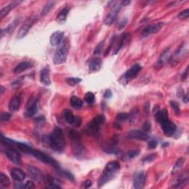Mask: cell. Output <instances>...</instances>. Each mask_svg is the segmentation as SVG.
<instances>
[{
    "instance_id": "5b68a950",
    "label": "cell",
    "mask_w": 189,
    "mask_h": 189,
    "mask_svg": "<svg viewBox=\"0 0 189 189\" xmlns=\"http://www.w3.org/2000/svg\"><path fill=\"white\" fill-rule=\"evenodd\" d=\"M31 154L33 155V157H35V158L38 159L39 160H40L41 162H44V163L45 164H49L54 166V168H55V169H57V168H59L60 167L59 163H58L53 158H51V157L49 156V155L46 154L45 153L42 152V151L39 150H33V149L31 151Z\"/></svg>"
},
{
    "instance_id": "60d3db41",
    "label": "cell",
    "mask_w": 189,
    "mask_h": 189,
    "mask_svg": "<svg viewBox=\"0 0 189 189\" xmlns=\"http://www.w3.org/2000/svg\"><path fill=\"white\" fill-rule=\"evenodd\" d=\"M170 105H171V108L173 109L174 112H175L176 115H179V114H180V109H179V105L177 104V103L175 101H171L170 102Z\"/></svg>"
},
{
    "instance_id": "db71d44e",
    "label": "cell",
    "mask_w": 189,
    "mask_h": 189,
    "mask_svg": "<svg viewBox=\"0 0 189 189\" xmlns=\"http://www.w3.org/2000/svg\"><path fill=\"white\" fill-rule=\"evenodd\" d=\"M185 95V92H184V90H183V89H182V88H179V89H178V91H177V96L179 97V98H182L183 96H184Z\"/></svg>"
},
{
    "instance_id": "d6986e66",
    "label": "cell",
    "mask_w": 189,
    "mask_h": 189,
    "mask_svg": "<svg viewBox=\"0 0 189 189\" xmlns=\"http://www.w3.org/2000/svg\"><path fill=\"white\" fill-rule=\"evenodd\" d=\"M20 105H21V98L19 95H16L10 100L8 109L10 112H16L19 109Z\"/></svg>"
},
{
    "instance_id": "9f6ffc18",
    "label": "cell",
    "mask_w": 189,
    "mask_h": 189,
    "mask_svg": "<svg viewBox=\"0 0 189 189\" xmlns=\"http://www.w3.org/2000/svg\"><path fill=\"white\" fill-rule=\"evenodd\" d=\"M131 3V1L129 0H123L121 2V6H126V5H128L129 4Z\"/></svg>"
},
{
    "instance_id": "7a4b0ae2",
    "label": "cell",
    "mask_w": 189,
    "mask_h": 189,
    "mask_svg": "<svg viewBox=\"0 0 189 189\" xmlns=\"http://www.w3.org/2000/svg\"><path fill=\"white\" fill-rule=\"evenodd\" d=\"M120 169V164L117 161H111L108 162L104 168L102 175L98 179V187L101 188L109 181H110L115 177L116 174Z\"/></svg>"
},
{
    "instance_id": "e0dca14e",
    "label": "cell",
    "mask_w": 189,
    "mask_h": 189,
    "mask_svg": "<svg viewBox=\"0 0 189 189\" xmlns=\"http://www.w3.org/2000/svg\"><path fill=\"white\" fill-rule=\"evenodd\" d=\"M188 175H181L179 177H177V179H175L171 183V188H179L185 187L188 184Z\"/></svg>"
},
{
    "instance_id": "ab89813d",
    "label": "cell",
    "mask_w": 189,
    "mask_h": 189,
    "mask_svg": "<svg viewBox=\"0 0 189 189\" xmlns=\"http://www.w3.org/2000/svg\"><path fill=\"white\" fill-rule=\"evenodd\" d=\"M104 42H101L99 43L98 45L96 46V47H95V49L94 50V55H100V54L101 53L103 49H104Z\"/></svg>"
},
{
    "instance_id": "4fadbf2b",
    "label": "cell",
    "mask_w": 189,
    "mask_h": 189,
    "mask_svg": "<svg viewBox=\"0 0 189 189\" xmlns=\"http://www.w3.org/2000/svg\"><path fill=\"white\" fill-rule=\"evenodd\" d=\"M39 108H38V102L35 99L33 100L29 101L28 104L26 107V111L25 113V115L26 117H33L35 114L38 112Z\"/></svg>"
},
{
    "instance_id": "f546056e",
    "label": "cell",
    "mask_w": 189,
    "mask_h": 189,
    "mask_svg": "<svg viewBox=\"0 0 189 189\" xmlns=\"http://www.w3.org/2000/svg\"><path fill=\"white\" fill-rule=\"evenodd\" d=\"M19 22H20L19 18H16V19H14V21L11 22L10 25L7 26L6 29H5V33H8V34L12 33L14 31L15 28L16 27V26H17L18 24L19 23Z\"/></svg>"
},
{
    "instance_id": "94428289",
    "label": "cell",
    "mask_w": 189,
    "mask_h": 189,
    "mask_svg": "<svg viewBox=\"0 0 189 189\" xmlns=\"http://www.w3.org/2000/svg\"><path fill=\"white\" fill-rule=\"evenodd\" d=\"M167 146H168V143H163V144H162V147Z\"/></svg>"
},
{
    "instance_id": "11a10c76",
    "label": "cell",
    "mask_w": 189,
    "mask_h": 189,
    "mask_svg": "<svg viewBox=\"0 0 189 189\" xmlns=\"http://www.w3.org/2000/svg\"><path fill=\"white\" fill-rule=\"evenodd\" d=\"M112 93L111 90H109V89H107L105 92H104V97H105L106 98H110L112 97Z\"/></svg>"
},
{
    "instance_id": "7dc6e473",
    "label": "cell",
    "mask_w": 189,
    "mask_h": 189,
    "mask_svg": "<svg viewBox=\"0 0 189 189\" xmlns=\"http://www.w3.org/2000/svg\"><path fill=\"white\" fill-rule=\"evenodd\" d=\"M148 146H149V149H156V147L158 146V142L155 140H151L148 143Z\"/></svg>"
},
{
    "instance_id": "f1b7e54d",
    "label": "cell",
    "mask_w": 189,
    "mask_h": 189,
    "mask_svg": "<svg viewBox=\"0 0 189 189\" xmlns=\"http://www.w3.org/2000/svg\"><path fill=\"white\" fill-rule=\"evenodd\" d=\"M10 186V179L3 173L0 174V188H8Z\"/></svg>"
},
{
    "instance_id": "c3c4849f",
    "label": "cell",
    "mask_w": 189,
    "mask_h": 189,
    "mask_svg": "<svg viewBox=\"0 0 189 189\" xmlns=\"http://www.w3.org/2000/svg\"><path fill=\"white\" fill-rule=\"evenodd\" d=\"M34 187H35L34 183H33V181H31V180L27 181V182L26 183L25 185V188H26V189H31V188H34Z\"/></svg>"
},
{
    "instance_id": "b9f144b4",
    "label": "cell",
    "mask_w": 189,
    "mask_h": 189,
    "mask_svg": "<svg viewBox=\"0 0 189 189\" xmlns=\"http://www.w3.org/2000/svg\"><path fill=\"white\" fill-rule=\"evenodd\" d=\"M156 158H157L156 153H155V154H149V155H148V156L145 157V158L143 159V162H151L154 161Z\"/></svg>"
},
{
    "instance_id": "681fc988",
    "label": "cell",
    "mask_w": 189,
    "mask_h": 189,
    "mask_svg": "<svg viewBox=\"0 0 189 189\" xmlns=\"http://www.w3.org/2000/svg\"><path fill=\"white\" fill-rule=\"evenodd\" d=\"M150 129H151V123L149 122H148V121L144 123V124L143 126V130L144 131V132H149Z\"/></svg>"
},
{
    "instance_id": "44dd1931",
    "label": "cell",
    "mask_w": 189,
    "mask_h": 189,
    "mask_svg": "<svg viewBox=\"0 0 189 189\" xmlns=\"http://www.w3.org/2000/svg\"><path fill=\"white\" fill-rule=\"evenodd\" d=\"M10 175L12 178L14 180L17 181V182H21V181L24 180L25 179L26 174L22 170L19 169V168H14L11 170Z\"/></svg>"
},
{
    "instance_id": "8d00e7d4",
    "label": "cell",
    "mask_w": 189,
    "mask_h": 189,
    "mask_svg": "<svg viewBox=\"0 0 189 189\" xmlns=\"http://www.w3.org/2000/svg\"><path fill=\"white\" fill-rule=\"evenodd\" d=\"M127 119H129V114L126 113V112H121V113H118L116 116V120L119 121V122L125 121Z\"/></svg>"
},
{
    "instance_id": "4dcf8cb0",
    "label": "cell",
    "mask_w": 189,
    "mask_h": 189,
    "mask_svg": "<svg viewBox=\"0 0 189 189\" xmlns=\"http://www.w3.org/2000/svg\"><path fill=\"white\" fill-rule=\"evenodd\" d=\"M56 171L59 172V173L61 176H63V177H66L67 179H70V180H71V181H74L75 180L74 176L72 175V174L70 173V172H69L68 171H66V170H64L61 167H59V168H57V169H56Z\"/></svg>"
},
{
    "instance_id": "e575fe53",
    "label": "cell",
    "mask_w": 189,
    "mask_h": 189,
    "mask_svg": "<svg viewBox=\"0 0 189 189\" xmlns=\"http://www.w3.org/2000/svg\"><path fill=\"white\" fill-rule=\"evenodd\" d=\"M84 101L89 104H92L95 101V96L94 93L89 92L86 93L85 96H84Z\"/></svg>"
},
{
    "instance_id": "30bf717a",
    "label": "cell",
    "mask_w": 189,
    "mask_h": 189,
    "mask_svg": "<svg viewBox=\"0 0 189 189\" xmlns=\"http://www.w3.org/2000/svg\"><path fill=\"white\" fill-rule=\"evenodd\" d=\"M121 7L122 6L121 5V3H120L118 5H115V6H113L112 10L109 13L108 15L106 16L104 20V24H105L106 25L110 26L112 25V23H114V22L115 21L116 18H117V14H118L120 10H121Z\"/></svg>"
},
{
    "instance_id": "f5cc1de1",
    "label": "cell",
    "mask_w": 189,
    "mask_h": 189,
    "mask_svg": "<svg viewBox=\"0 0 189 189\" xmlns=\"http://www.w3.org/2000/svg\"><path fill=\"white\" fill-rule=\"evenodd\" d=\"M35 121L37 123H44V121H45V119H44V117H42V116H40V117H36V118L35 119Z\"/></svg>"
},
{
    "instance_id": "5bb4252c",
    "label": "cell",
    "mask_w": 189,
    "mask_h": 189,
    "mask_svg": "<svg viewBox=\"0 0 189 189\" xmlns=\"http://www.w3.org/2000/svg\"><path fill=\"white\" fill-rule=\"evenodd\" d=\"M28 172H29V175L31 177V178H33L37 182H42V181L44 180V177L42 175V171L36 167H34L33 166H28Z\"/></svg>"
},
{
    "instance_id": "6f0895ef",
    "label": "cell",
    "mask_w": 189,
    "mask_h": 189,
    "mask_svg": "<svg viewBox=\"0 0 189 189\" xmlns=\"http://www.w3.org/2000/svg\"><path fill=\"white\" fill-rule=\"evenodd\" d=\"M149 108H150V103L147 102L145 105V112L146 113H149Z\"/></svg>"
},
{
    "instance_id": "680465c9",
    "label": "cell",
    "mask_w": 189,
    "mask_h": 189,
    "mask_svg": "<svg viewBox=\"0 0 189 189\" xmlns=\"http://www.w3.org/2000/svg\"><path fill=\"white\" fill-rule=\"evenodd\" d=\"M182 99H183V101L184 102V103H188V95L187 94H185L184 95V96L182 98Z\"/></svg>"
},
{
    "instance_id": "836d02e7",
    "label": "cell",
    "mask_w": 189,
    "mask_h": 189,
    "mask_svg": "<svg viewBox=\"0 0 189 189\" xmlns=\"http://www.w3.org/2000/svg\"><path fill=\"white\" fill-rule=\"evenodd\" d=\"M54 4H55V2H49L47 3L46 5H44L43 10H42V13H41V16H46V15L47 14L50 10H51V9L54 7Z\"/></svg>"
},
{
    "instance_id": "d590c367",
    "label": "cell",
    "mask_w": 189,
    "mask_h": 189,
    "mask_svg": "<svg viewBox=\"0 0 189 189\" xmlns=\"http://www.w3.org/2000/svg\"><path fill=\"white\" fill-rule=\"evenodd\" d=\"M81 81V79L79 78H68L66 79V82L71 87H74V86L77 85Z\"/></svg>"
},
{
    "instance_id": "d6a6232c",
    "label": "cell",
    "mask_w": 189,
    "mask_h": 189,
    "mask_svg": "<svg viewBox=\"0 0 189 189\" xmlns=\"http://www.w3.org/2000/svg\"><path fill=\"white\" fill-rule=\"evenodd\" d=\"M69 136H70V139L72 140L74 143L80 142V140H81V137H80L79 133L74 129H70V132H69Z\"/></svg>"
},
{
    "instance_id": "52a82bcc",
    "label": "cell",
    "mask_w": 189,
    "mask_h": 189,
    "mask_svg": "<svg viewBox=\"0 0 189 189\" xmlns=\"http://www.w3.org/2000/svg\"><path fill=\"white\" fill-rule=\"evenodd\" d=\"M35 21H36V18L35 16H31V17L27 18L24 22L23 25H22V27H20L19 31L18 33V38L20 39L24 38L27 35L32 26L34 25Z\"/></svg>"
},
{
    "instance_id": "d4e9b609",
    "label": "cell",
    "mask_w": 189,
    "mask_h": 189,
    "mask_svg": "<svg viewBox=\"0 0 189 189\" xmlns=\"http://www.w3.org/2000/svg\"><path fill=\"white\" fill-rule=\"evenodd\" d=\"M32 64L31 62H29V61H23V62L19 63L15 67L14 72L15 74H19L21 73V72H24V71L28 70V69H30L31 67H32Z\"/></svg>"
},
{
    "instance_id": "74e56055",
    "label": "cell",
    "mask_w": 189,
    "mask_h": 189,
    "mask_svg": "<svg viewBox=\"0 0 189 189\" xmlns=\"http://www.w3.org/2000/svg\"><path fill=\"white\" fill-rule=\"evenodd\" d=\"M138 115V110L136 109H134L133 110H132V112L130 113V115L129 114V121L131 122V123H134L136 121V117Z\"/></svg>"
},
{
    "instance_id": "2e32d148",
    "label": "cell",
    "mask_w": 189,
    "mask_h": 189,
    "mask_svg": "<svg viewBox=\"0 0 189 189\" xmlns=\"http://www.w3.org/2000/svg\"><path fill=\"white\" fill-rule=\"evenodd\" d=\"M169 48H167V49H166L162 52L160 57L159 58L154 65V67L156 70H160V69L164 66L165 63L168 61V57H169Z\"/></svg>"
},
{
    "instance_id": "9a60e30c",
    "label": "cell",
    "mask_w": 189,
    "mask_h": 189,
    "mask_svg": "<svg viewBox=\"0 0 189 189\" xmlns=\"http://www.w3.org/2000/svg\"><path fill=\"white\" fill-rule=\"evenodd\" d=\"M128 137L129 138H132V139L140 140H146L149 139V135H148L147 132L140 129H133L130 131L128 133Z\"/></svg>"
},
{
    "instance_id": "7402d4cb",
    "label": "cell",
    "mask_w": 189,
    "mask_h": 189,
    "mask_svg": "<svg viewBox=\"0 0 189 189\" xmlns=\"http://www.w3.org/2000/svg\"><path fill=\"white\" fill-rule=\"evenodd\" d=\"M19 3H21V2L20 1H15L10 3L9 5H7L6 7H3V8L1 10V11H0V18L2 19L5 16H7V15L10 13V11L11 10H13V9L15 8L16 6H18Z\"/></svg>"
},
{
    "instance_id": "91938a15",
    "label": "cell",
    "mask_w": 189,
    "mask_h": 189,
    "mask_svg": "<svg viewBox=\"0 0 189 189\" xmlns=\"http://www.w3.org/2000/svg\"><path fill=\"white\" fill-rule=\"evenodd\" d=\"M0 91H1L0 92V95H2L4 92H5V88H4L3 86H1V87H0Z\"/></svg>"
},
{
    "instance_id": "816d5d0a",
    "label": "cell",
    "mask_w": 189,
    "mask_h": 189,
    "mask_svg": "<svg viewBox=\"0 0 189 189\" xmlns=\"http://www.w3.org/2000/svg\"><path fill=\"white\" fill-rule=\"evenodd\" d=\"M84 188H90L92 186V181L89 180V179H87V180H86L85 182L84 183Z\"/></svg>"
},
{
    "instance_id": "603a6c76",
    "label": "cell",
    "mask_w": 189,
    "mask_h": 189,
    "mask_svg": "<svg viewBox=\"0 0 189 189\" xmlns=\"http://www.w3.org/2000/svg\"><path fill=\"white\" fill-rule=\"evenodd\" d=\"M40 81L41 83L45 86H49L51 84L50 78V70L47 68H44L41 71L40 75Z\"/></svg>"
},
{
    "instance_id": "ac0fdd59",
    "label": "cell",
    "mask_w": 189,
    "mask_h": 189,
    "mask_svg": "<svg viewBox=\"0 0 189 189\" xmlns=\"http://www.w3.org/2000/svg\"><path fill=\"white\" fill-rule=\"evenodd\" d=\"M102 61L99 58H94L88 61V67L91 72H98L101 67Z\"/></svg>"
},
{
    "instance_id": "277c9868",
    "label": "cell",
    "mask_w": 189,
    "mask_h": 189,
    "mask_svg": "<svg viewBox=\"0 0 189 189\" xmlns=\"http://www.w3.org/2000/svg\"><path fill=\"white\" fill-rule=\"evenodd\" d=\"M69 49L65 43L60 44L53 56V62L55 64H61L66 61L68 56Z\"/></svg>"
},
{
    "instance_id": "ba28073f",
    "label": "cell",
    "mask_w": 189,
    "mask_h": 189,
    "mask_svg": "<svg viewBox=\"0 0 189 189\" xmlns=\"http://www.w3.org/2000/svg\"><path fill=\"white\" fill-rule=\"evenodd\" d=\"M164 23L163 22H158V23L153 24V25H148L143 30L142 32V35L143 36H149L151 34H155L158 33L162 30L163 27Z\"/></svg>"
},
{
    "instance_id": "8fae6325",
    "label": "cell",
    "mask_w": 189,
    "mask_h": 189,
    "mask_svg": "<svg viewBox=\"0 0 189 189\" xmlns=\"http://www.w3.org/2000/svg\"><path fill=\"white\" fill-rule=\"evenodd\" d=\"M146 174L144 171H139L135 173L134 176L133 185L134 188L136 189H142L144 188L146 184Z\"/></svg>"
},
{
    "instance_id": "83f0119b",
    "label": "cell",
    "mask_w": 189,
    "mask_h": 189,
    "mask_svg": "<svg viewBox=\"0 0 189 189\" xmlns=\"http://www.w3.org/2000/svg\"><path fill=\"white\" fill-rule=\"evenodd\" d=\"M70 104L75 109H81L83 106V101L76 96H72L70 98Z\"/></svg>"
},
{
    "instance_id": "7bdbcfd3",
    "label": "cell",
    "mask_w": 189,
    "mask_h": 189,
    "mask_svg": "<svg viewBox=\"0 0 189 189\" xmlns=\"http://www.w3.org/2000/svg\"><path fill=\"white\" fill-rule=\"evenodd\" d=\"M139 154H140V150H138V149L129 151L128 154H127V155H128V158L129 159L135 158L136 157H138Z\"/></svg>"
},
{
    "instance_id": "1f68e13d",
    "label": "cell",
    "mask_w": 189,
    "mask_h": 189,
    "mask_svg": "<svg viewBox=\"0 0 189 189\" xmlns=\"http://www.w3.org/2000/svg\"><path fill=\"white\" fill-rule=\"evenodd\" d=\"M184 162H185V158H179V160H177V162H176L175 166H174L173 170H172V172H171L172 175H175V174L177 173V171H178L179 170L183 167Z\"/></svg>"
},
{
    "instance_id": "484cf974",
    "label": "cell",
    "mask_w": 189,
    "mask_h": 189,
    "mask_svg": "<svg viewBox=\"0 0 189 189\" xmlns=\"http://www.w3.org/2000/svg\"><path fill=\"white\" fill-rule=\"evenodd\" d=\"M69 11H70V10H69L68 7H64V8L62 9L61 12L58 14L57 17H56V22L59 24L64 23V22L66 21Z\"/></svg>"
},
{
    "instance_id": "9c48e42d",
    "label": "cell",
    "mask_w": 189,
    "mask_h": 189,
    "mask_svg": "<svg viewBox=\"0 0 189 189\" xmlns=\"http://www.w3.org/2000/svg\"><path fill=\"white\" fill-rule=\"evenodd\" d=\"M142 67L140 66L139 64H136L132 66L129 70L126 71V73L124 74V76H123L122 79L123 80V82H126L127 83L130 80L133 79L134 78H135L138 76V73L140 72V71L141 70Z\"/></svg>"
},
{
    "instance_id": "4316f807",
    "label": "cell",
    "mask_w": 189,
    "mask_h": 189,
    "mask_svg": "<svg viewBox=\"0 0 189 189\" xmlns=\"http://www.w3.org/2000/svg\"><path fill=\"white\" fill-rule=\"evenodd\" d=\"M63 117H64L65 121H67V123H70V124H72L73 123L74 119H75V116L72 113V112L71 111L70 109H66L63 111Z\"/></svg>"
},
{
    "instance_id": "f907efd6",
    "label": "cell",
    "mask_w": 189,
    "mask_h": 189,
    "mask_svg": "<svg viewBox=\"0 0 189 189\" xmlns=\"http://www.w3.org/2000/svg\"><path fill=\"white\" fill-rule=\"evenodd\" d=\"M188 67H187L186 70L183 72L182 76H181V79H182V81H185V80L186 79L187 77H188Z\"/></svg>"
},
{
    "instance_id": "cb8c5ba5",
    "label": "cell",
    "mask_w": 189,
    "mask_h": 189,
    "mask_svg": "<svg viewBox=\"0 0 189 189\" xmlns=\"http://www.w3.org/2000/svg\"><path fill=\"white\" fill-rule=\"evenodd\" d=\"M154 117L157 122L161 124L162 122H164V121L168 119V110L166 109H163L162 110L160 109L158 112L154 114Z\"/></svg>"
},
{
    "instance_id": "6da1fadb",
    "label": "cell",
    "mask_w": 189,
    "mask_h": 189,
    "mask_svg": "<svg viewBox=\"0 0 189 189\" xmlns=\"http://www.w3.org/2000/svg\"><path fill=\"white\" fill-rule=\"evenodd\" d=\"M48 142L50 147L56 151L61 152L65 147V138L62 129L59 127L55 128L52 133L48 137Z\"/></svg>"
},
{
    "instance_id": "8992f818",
    "label": "cell",
    "mask_w": 189,
    "mask_h": 189,
    "mask_svg": "<svg viewBox=\"0 0 189 189\" xmlns=\"http://www.w3.org/2000/svg\"><path fill=\"white\" fill-rule=\"evenodd\" d=\"M5 154H6L7 158L14 164L17 165V166H22V165L21 155L18 152V151L14 148L9 146V148L5 149Z\"/></svg>"
},
{
    "instance_id": "bcb514c9",
    "label": "cell",
    "mask_w": 189,
    "mask_h": 189,
    "mask_svg": "<svg viewBox=\"0 0 189 189\" xmlns=\"http://www.w3.org/2000/svg\"><path fill=\"white\" fill-rule=\"evenodd\" d=\"M127 23H128V20H127V18H123L122 21L119 23L118 27H117L118 31H122L123 29H124V28L126 27Z\"/></svg>"
},
{
    "instance_id": "3957f363",
    "label": "cell",
    "mask_w": 189,
    "mask_h": 189,
    "mask_svg": "<svg viewBox=\"0 0 189 189\" xmlns=\"http://www.w3.org/2000/svg\"><path fill=\"white\" fill-rule=\"evenodd\" d=\"M105 123V117L104 115H98L93 118L86 128V132L90 136H97L99 133L100 127Z\"/></svg>"
},
{
    "instance_id": "f35d334b",
    "label": "cell",
    "mask_w": 189,
    "mask_h": 189,
    "mask_svg": "<svg viewBox=\"0 0 189 189\" xmlns=\"http://www.w3.org/2000/svg\"><path fill=\"white\" fill-rule=\"evenodd\" d=\"M189 16V9L187 8L186 10L181 11L180 13L177 16V18L180 20H185L187 19Z\"/></svg>"
},
{
    "instance_id": "ee69618b",
    "label": "cell",
    "mask_w": 189,
    "mask_h": 189,
    "mask_svg": "<svg viewBox=\"0 0 189 189\" xmlns=\"http://www.w3.org/2000/svg\"><path fill=\"white\" fill-rule=\"evenodd\" d=\"M11 114L8 113V112H2L1 113V115H0V120L2 121H9L10 118L11 117Z\"/></svg>"
},
{
    "instance_id": "f6af8a7d",
    "label": "cell",
    "mask_w": 189,
    "mask_h": 189,
    "mask_svg": "<svg viewBox=\"0 0 189 189\" xmlns=\"http://www.w3.org/2000/svg\"><path fill=\"white\" fill-rule=\"evenodd\" d=\"M81 123H82V120L80 117H75V119H74V121L73 123H72V125H73V126L75 127H77V128H78V127H80L81 126Z\"/></svg>"
},
{
    "instance_id": "7c38bea8",
    "label": "cell",
    "mask_w": 189,
    "mask_h": 189,
    "mask_svg": "<svg viewBox=\"0 0 189 189\" xmlns=\"http://www.w3.org/2000/svg\"><path fill=\"white\" fill-rule=\"evenodd\" d=\"M161 127L164 134L167 137H171L175 133L176 130H177L176 125L168 119L161 123Z\"/></svg>"
},
{
    "instance_id": "ffe728a7",
    "label": "cell",
    "mask_w": 189,
    "mask_h": 189,
    "mask_svg": "<svg viewBox=\"0 0 189 189\" xmlns=\"http://www.w3.org/2000/svg\"><path fill=\"white\" fill-rule=\"evenodd\" d=\"M64 37V33L61 31H56L51 35L50 39V44L52 46H59L61 43Z\"/></svg>"
}]
</instances>
